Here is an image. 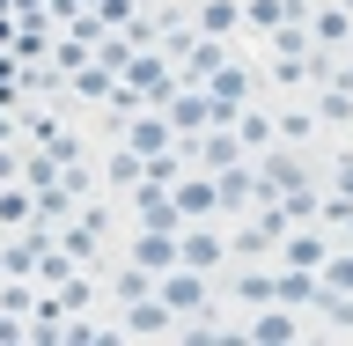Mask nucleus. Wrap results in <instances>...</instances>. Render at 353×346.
Listing matches in <instances>:
<instances>
[{
    "instance_id": "nucleus-10",
    "label": "nucleus",
    "mask_w": 353,
    "mask_h": 346,
    "mask_svg": "<svg viewBox=\"0 0 353 346\" xmlns=\"http://www.w3.org/2000/svg\"><path fill=\"white\" fill-rule=\"evenodd\" d=\"M294 331H302V325H294V309H287V302H265V317L250 325V339H265V346H287Z\"/></svg>"
},
{
    "instance_id": "nucleus-24",
    "label": "nucleus",
    "mask_w": 353,
    "mask_h": 346,
    "mask_svg": "<svg viewBox=\"0 0 353 346\" xmlns=\"http://www.w3.org/2000/svg\"><path fill=\"white\" fill-rule=\"evenodd\" d=\"M15 177H22V155H8V148H0V184H15Z\"/></svg>"
},
{
    "instance_id": "nucleus-7",
    "label": "nucleus",
    "mask_w": 353,
    "mask_h": 346,
    "mask_svg": "<svg viewBox=\"0 0 353 346\" xmlns=\"http://www.w3.org/2000/svg\"><path fill=\"white\" fill-rule=\"evenodd\" d=\"M132 265H148V273H170V265H176V229H148V236L132 243Z\"/></svg>"
},
{
    "instance_id": "nucleus-12",
    "label": "nucleus",
    "mask_w": 353,
    "mask_h": 346,
    "mask_svg": "<svg viewBox=\"0 0 353 346\" xmlns=\"http://www.w3.org/2000/svg\"><path fill=\"white\" fill-rule=\"evenodd\" d=\"M228 30H243V8L236 0H206L199 8V37H228Z\"/></svg>"
},
{
    "instance_id": "nucleus-9",
    "label": "nucleus",
    "mask_w": 353,
    "mask_h": 346,
    "mask_svg": "<svg viewBox=\"0 0 353 346\" xmlns=\"http://www.w3.org/2000/svg\"><path fill=\"white\" fill-rule=\"evenodd\" d=\"M206 96H214V104H243V96H250V74H243L236 59H221L214 74H206Z\"/></svg>"
},
{
    "instance_id": "nucleus-18",
    "label": "nucleus",
    "mask_w": 353,
    "mask_h": 346,
    "mask_svg": "<svg viewBox=\"0 0 353 346\" xmlns=\"http://www.w3.org/2000/svg\"><path fill=\"white\" fill-rule=\"evenodd\" d=\"M236 302L265 309V302H272V273H236Z\"/></svg>"
},
{
    "instance_id": "nucleus-13",
    "label": "nucleus",
    "mask_w": 353,
    "mask_h": 346,
    "mask_svg": "<svg viewBox=\"0 0 353 346\" xmlns=\"http://www.w3.org/2000/svg\"><path fill=\"white\" fill-rule=\"evenodd\" d=\"M309 37H316V52H331V44L353 37V15H346V8H324V15L309 22Z\"/></svg>"
},
{
    "instance_id": "nucleus-11",
    "label": "nucleus",
    "mask_w": 353,
    "mask_h": 346,
    "mask_svg": "<svg viewBox=\"0 0 353 346\" xmlns=\"http://www.w3.org/2000/svg\"><path fill=\"white\" fill-rule=\"evenodd\" d=\"M309 52H316V37H309V22H302V15L272 30V59H309Z\"/></svg>"
},
{
    "instance_id": "nucleus-4",
    "label": "nucleus",
    "mask_w": 353,
    "mask_h": 346,
    "mask_svg": "<svg viewBox=\"0 0 353 346\" xmlns=\"http://www.w3.org/2000/svg\"><path fill=\"white\" fill-rule=\"evenodd\" d=\"M118 331H132V339H162V331H176V309L162 302V295H140V302H125Z\"/></svg>"
},
{
    "instance_id": "nucleus-2",
    "label": "nucleus",
    "mask_w": 353,
    "mask_h": 346,
    "mask_svg": "<svg viewBox=\"0 0 353 346\" xmlns=\"http://www.w3.org/2000/svg\"><path fill=\"white\" fill-rule=\"evenodd\" d=\"M154 295H162L176 317H192V309L206 302V273H192V265H170V273H154Z\"/></svg>"
},
{
    "instance_id": "nucleus-25",
    "label": "nucleus",
    "mask_w": 353,
    "mask_h": 346,
    "mask_svg": "<svg viewBox=\"0 0 353 346\" xmlns=\"http://www.w3.org/2000/svg\"><path fill=\"white\" fill-rule=\"evenodd\" d=\"M339 8H346V15H353V0H339Z\"/></svg>"
},
{
    "instance_id": "nucleus-6",
    "label": "nucleus",
    "mask_w": 353,
    "mask_h": 346,
    "mask_svg": "<svg viewBox=\"0 0 353 346\" xmlns=\"http://www.w3.org/2000/svg\"><path fill=\"white\" fill-rule=\"evenodd\" d=\"M125 148L132 155H162V148H176V126H170V118H132V126H125Z\"/></svg>"
},
{
    "instance_id": "nucleus-15",
    "label": "nucleus",
    "mask_w": 353,
    "mask_h": 346,
    "mask_svg": "<svg viewBox=\"0 0 353 346\" xmlns=\"http://www.w3.org/2000/svg\"><path fill=\"white\" fill-rule=\"evenodd\" d=\"M59 155H52V148H44V155H22V184H30V192H44V184H59Z\"/></svg>"
},
{
    "instance_id": "nucleus-20",
    "label": "nucleus",
    "mask_w": 353,
    "mask_h": 346,
    "mask_svg": "<svg viewBox=\"0 0 353 346\" xmlns=\"http://www.w3.org/2000/svg\"><path fill=\"white\" fill-rule=\"evenodd\" d=\"M88 59H96V44H81V37H59V74H81Z\"/></svg>"
},
{
    "instance_id": "nucleus-21",
    "label": "nucleus",
    "mask_w": 353,
    "mask_h": 346,
    "mask_svg": "<svg viewBox=\"0 0 353 346\" xmlns=\"http://www.w3.org/2000/svg\"><path fill=\"white\" fill-rule=\"evenodd\" d=\"M316 118H331V126H353V96H346V88H331L324 104H316Z\"/></svg>"
},
{
    "instance_id": "nucleus-8",
    "label": "nucleus",
    "mask_w": 353,
    "mask_h": 346,
    "mask_svg": "<svg viewBox=\"0 0 353 346\" xmlns=\"http://www.w3.org/2000/svg\"><path fill=\"white\" fill-rule=\"evenodd\" d=\"M221 258H228V243H221V236H206V229H199V236H176V265L206 273V265H221Z\"/></svg>"
},
{
    "instance_id": "nucleus-22",
    "label": "nucleus",
    "mask_w": 353,
    "mask_h": 346,
    "mask_svg": "<svg viewBox=\"0 0 353 346\" xmlns=\"http://www.w3.org/2000/svg\"><path fill=\"white\" fill-rule=\"evenodd\" d=\"M110 110H148V88H132V81H110Z\"/></svg>"
},
{
    "instance_id": "nucleus-3",
    "label": "nucleus",
    "mask_w": 353,
    "mask_h": 346,
    "mask_svg": "<svg viewBox=\"0 0 353 346\" xmlns=\"http://www.w3.org/2000/svg\"><path fill=\"white\" fill-rule=\"evenodd\" d=\"M170 126H176V140H192V133H206L214 126V96H206V88H170Z\"/></svg>"
},
{
    "instance_id": "nucleus-14",
    "label": "nucleus",
    "mask_w": 353,
    "mask_h": 346,
    "mask_svg": "<svg viewBox=\"0 0 353 346\" xmlns=\"http://www.w3.org/2000/svg\"><path fill=\"white\" fill-rule=\"evenodd\" d=\"M272 133H280L272 118H258V110H236V140H243V155H265V148H272Z\"/></svg>"
},
{
    "instance_id": "nucleus-23",
    "label": "nucleus",
    "mask_w": 353,
    "mask_h": 346,
    "mask_svg": "<svg viewBox=\"0 0 353 346\" xmlns=\"http://www.w3.org/2000/svg\"><path fill=\"white\" fill-rule=\"evenodd\" d=\"M324 74H331V88H346V96H353V59H339V66H324Z\"/></svg>"
},
{
    "instance_id": "nucleus-19",
    "label": "nucleus",
    "mask_w": 353,
    "mask_h": 346,
    "mask_svg": "<svg viewBox=\"0 0 353 346\" xmlns=\"http://www.w3.org/2000/svg\"><path fill=\"white\" fill-rule=\"evenodd\" d=\"M140 295H154V273L148 265H125L118 273V302H140Z\"/></svg>"
},
{
    "instance_id": "nucleus-5",
    "label": "nucleus",
    "mask_w": 353,
    "mask_h": 346,
    "mask_svg": "<svg viewBox=\"0 0 353 346\" xmlns=\"http://www.w3.org/2000/svg\"><path fill=\"white\" fill-rule=\"evenodd\" d=\"M214 192H221V214H243V206H258V170L228 162V170H214Z\"/></svg>"
},
{
    "instance_id": "nucleus-1",
    "label": "nucleus",
    "mask_w": 353,
    "mask_h": 346,
    "mask_svg": "<svg viewBox=\"0 0 353 346\" xmlns=\"http://www.w3.org/2000/svg\"><path fill=\"white\" fill-rule=\"evenodd\" d=\"M170 199H176V214H184V221H206V214H221L214 170H184V177L170 184Z\"/></svg>"
},
{
    "instance_id": "nucleus-17",
    "label": "nucleus",
    "mask_w": 353,
    "mask_h": 346,
    "mask_svg": "<svg viewBox=\"0 0 353 346\" xmlns=\"http://www.w3.org/2000/svg\"><path fill=\"white\" fill-rule=\"evenodd\" d=\"M125 59H132V37H125V30H110V37L96 44V66H103V74H125Z\"/></svg>"
},
{
    "instance_id": "nucleus-26",
    "label": "nucleus",
    "mask_w": 353,
    "mask_h": 346,
    "mask_svg": "<svg viewBox=\"0 0 353 346\" xmlns=\"http://www.w3.org/2000/svg\"><path fill=\"white\" fill-rule=\"evenodd\" d=\"M302 8H309V0H302Z\"/></svg>"
},
{
    "instance_id": "nucleus-16",
    "label": "nucleus",
    "mask_w": 353,
    "mask_h": 346,
    "mask_svg": "<svg viewBox=\"0 0 353 346\" xmlns=\"http://www.w3.org/2000/svg\"><path fill=\"white\" fill-rule=\"evenodd\" d=\"M280 251H287V265H309V273L331 258V251H324V236H280Z\"/></svg>"
}]
</instances>
